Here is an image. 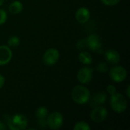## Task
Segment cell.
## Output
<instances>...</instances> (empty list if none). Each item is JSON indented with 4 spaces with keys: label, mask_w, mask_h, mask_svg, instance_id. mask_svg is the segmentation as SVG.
<instances>
[{
    "label": "cell",
    "mask_w": 130,
    "mask_h": 130,
    "mask_svg": "<svg viewBox=\"0 0 130 130\" xmlns=\"http://www.w3.org/2000/svg\"><path fill=\"white\" fill-rule=\"evenodd\" d=\"M90 11L85 7L79 8L75 13V18L80 24H85L90 19Z\"/></svg>",
    "instance_id": "obj_11"
},
{
    "label": "cell",
    "mask_w": 130,
    "mask_h": 130,
    "mask_svg": "<svg viewBox=\"0 0 130 130\" xmlns=\"http://www.w3.org/2000/svg\"><path fill=\"white\" fill-rule=\"evenodd\" d=\"M12 58V51L8 46H0V66L7 65Z\"/></svg>",
    "instance_id": "obj_10"
},
{
    "label": "cell",
    "mask_w": 130,
    "mask_h": 130,
    "mask_svg": "<svg viewBox=\"0 0 130 130\" xmlns=\"http://www.w3.org/2000/svg\"><path fill=\"white\" fill-rule=\"evenodd\" d=\"M108 66L106 62H101L100 64L98 65L97 66V70L98 72H101V73H104L106 72L107 70H108Z\"/></svg>",
    "instance_id": "obj_19"
},
{
    "label": "cell",
    "mask_w": 130,
    "mask_h": 130,
    "mask_svg": "<svg viewBox=\"0 0 130 130\" xmlns=\"http://www.w3.org/2000/svg\"><path fill=\"white\" fill-rule=\"evenodd\" d=\"M3 3H4V0H0V6L2 5Z\"/></svg>",
    "instance_id": "obj_27"
},
{
    "label": "cell",
    "mask_w": 130,
    "mask_h": 130,
    "mask_svg": "<svg viewBox=\"0 0 130 130\" xmlns=\"http://www.w3.org/2000/svg\"><path fill=\"white\" fill-rule=\"evenodd\" d=\"M101 1L102 2L103 4H104L105 5H107V6L116 5L120 2V0H101Z\"/></svg>",
    "instance_id": "obj_21"
},
{
    "label": "cell",
    "mask_w": 130,
    "mask_h": 130,
    "mask_svg": "<svg viewBox=\"0 0 130 130\" xmlns=\"http://www.w3.org/2000/svg\"><path fill=\"white\" fill-rule=\"evenodd\" d=\"M129 90H130V86L129 85L128 87H127V89H126V95H127V97L129 98H130V91H129Z\"/></svg>",
    "instance_id": "obj_26"
},
{
    "label": "cell",
    "mask_w": 130,
    "mask_h": 130,
    "mask_svg": "<svg viewBox=\"0 0 130 130\" xmlns=\"http://www.w3.org/2000/svg\"><path fill=\"white\" fill-rule=\"evenodd\" d=\"M107 93L110 95H112V94H115L117 92V89H116V88L113 85H109L107 86Z\"/></svg>",
    "instance_id": "obj_22"
},
{
    "label": "cell",
    "mask_w": 130,
    "mask_h": 130,
    "mask_svg": "<svg viewBox=\"0 0 130 130\" xmlns=\"http://www.w3.org/2000/svg\"><path fill=\"white\" fill-rule=\"evenodd\" d=\"M48 115H49V111L44 107H40L36 110V117H37V120L46 119Z\"/></svg>",
    "instance_id": "obj_16"
},
{
    "label": "cell",
    "mask_w": 130,
    "mask_h": 130,
    "mask_svg": "<svg viewBox=\"0 0 130 130\" xmlns=\"http://www.w3.org/2000/svg\"><path fill=\"white\" fill-rule=\"evenodd\" d=\"M23 9V5L20 1H14L11 2L8 7V11L11 14H18Z\"/></svg>",
    "instance_id": "obj_14"
},
{
    "label": "cell",
    "mask_w": 130,
    "mask_h": 130,
    "mask_svg": "<svg viewBox=\"0 0 130 130\" xmlns=\"http://www.w3.org/2000/svg\"><path fill=\"white\" fill-rule=\"evenodd\" d=\"M110 96L111 97L110 99V104L113 110L117 113H121L124 112L126 110L128 105L127 101L125 97L123 94L117 92Z\"/></svg>",
    "instance_id": "obj_3"
},
{
    "label": "cell",
    "mask_w": 130,
    "mask_h": 130,
    "mask_svg": "<svg viewBox=\"0 0 130 130\" xmlns=\"http://www.w3.org/2000/svg\"><path fill=\"white\" fill-rule=\"evenodd\" d=\"M20 38L18 36H12L8 40V46L16 47L20 44Z\"/></svg>",
    "instance_id": "obj_18"
},
{
    "label": "cell",
    "mask_w": 130,
    "mask_h": 130,
    "mask_svg": "<svg viewBox=\"0 0 130 130\" xmlns=\"http://www.w3.org/2000/svg\"><path fill=\"white\" fill-rule=\"evenodd\" d=\"M105 59L109 63L115 65L120 62V53L116 50L110 49L105 52Z\"/></svg>",
    "instance_id": "obj_13"
},
{
    "label": "cell",
    "mask_w": 130,
    "mask_h": 130,
    "mask_svg": "<svg viewBox=\"0 0 130 130\" xmlns=\"http://www.w3.org/2000/svg\"><path fill=\"white\" fill-rule=\"evenodd\" d=\"M6 123L8 128L11 130H24L27 126V119L23 114H15L11 117H8Z\"/></svg>",
    "instance_id": "obj_2"
},
{
    "label": "cell",
    "mask_w": 130,
    "mask_h": 130,
    "mask_svg": "<svg viewBox=\"0 0 130 130\" xmlns=\"http://www.w3.org/2000/svg\"><path fill=\"white\" fill-rule=\"evenodd\" d=\"M91 98L89 90L82 85L75 86L72 91V98L78 104H85L88 103Z\"/></svg>",
    "instance_id": "obj_1"
},
{
    "label": "cell",
    "mask_w": 130,
    "mask_h": 130,
    "mask_svg": "<svg viewBox=\"0 0 130 130\" xmlns=\"http://www.w3.org/2000/svg\"><path fill=\"white\" fill-rule=\"evenodd\" d=\"M73 129L74 130H91V126L88 123L84 121H80L75 125Z\"/></svg>",
    "instance_id": "obj_17"
},
{
    "label": "cell",
    "mask_w": 130,
    "mask_h": 130,
    "mask_svg": "<svg viewBox=\"0 0 130 130\" xmlns=\"http://www.w3.org/2000/svg\"><path fill=\"white\" fill-rule=\"evenodd\" d=\"M5 79L4 76H3V75H2L0 74V89L4 86V85H5Z\"/></svg>",
    "instance_id": "obj_24"
},
{
    "label": "cell",
    "mask_w": 130,
    "mask_h": 130,
    "mask_svg": "<svg viewBox=\"0 0 130 130\" xmlns=\"http://www.w3.org/2000/svg\"><path fill=\"white\" fill-rule=\"evenodd\" d=\"M6 129V126L5 124L4 123H2V121H0V130H5Z\"/></svg>",
    "instance_id": "obj_25"
},
{
    "label": "cell",
    "mask_w": 130,
    "mask_h": 130,
    "mask_svg": "<svg viewBox=\"0 0 130 130\" xmlns=\"http://www.w3.org/2000/svg\"><path fill=\"white\" fill-rule=\"evenodd\" d=\"M108 115L107 110L101 106L94 107L91 112V118L95 123H100L106 120Z\"/></svg>",
    "instance_id": "obj_8"
},
{
    "label": "cell",
    "mask_w": 130,
    "mask_h": 130,
    "mask_svg": "<svg viewBox=\"0 0 130 130\" xmlns=\"http://www.w3.org/2000/svg\"><path fill=\"white\" fill-rule=\"evenodd\" d=\"M109 75L110 79L113 82L120 83L126 78L127 72L124 67L121 66H116L110 69Z\"/></svg>",
    "instance_id": "obj_5"
},
{
    "label": "cell",
    "mask_w": 130,
    "mask_h": 130,
    "mask_svg": "<svg viewBox=\"0 0 130 130\" xmlns=\"http://www.w3.org/2000/svg\"><path fill=\"white\" fill-rule=\"evenodd\" d=\"M59 56L60 54L57 49L50 48L45 51L43 56V61L47 66H53L57 63Z\"/></svg>",
    "instance_id": "obj_7"
},
{
    "label": "cell",
    "mask_w": 130,
    "mask_h": 130,
    "mask_svg": "<svg viewBox=\"0 0 130 130\" xmlns=\"http://www.w3.org/2000/svg\"><path fill=\"white\" fill-rule=\"evenodd\" d=\"M87 46L94 52H101L102 51V41L101 37L96 34H90L85 39Z\"/></svg>",
    "instance_id": "obj_6"
},
{
    "label": "cell",
    "mask_w": 130,
    "mask_h": 130,
    "mask_svg": "<svg viewBox=\"0 0 130 130\" xmlns=\"http://www.w3.org/2000/svg\"><path fill=\"white\" fill-rule=\"evenodd\" d=\"M107 94L105 92H98L96 93L91 98H90V104H91V106L94 107H97V106H100L101 104H104L106 101H107Z\"/></svg>",
    "instance_id": "obj_12"
},
{
    "label": "cell",
    "mask_w": 130,
    "mask_h": 130,
    "mask_svg": "<svg viewBox=\"0 0 130 130\" xmlns=\"http://www.w3.org/2000/svg\"><path fill=\"white\" fill-rule=\"evenodd\" d=\"M6 20H7V12L5 10L0 8V25L5 24Z\"/></svg>",
    "instance_id": "obj_20"
},
{
    "label": "cell",
    "mask_w": 130,
    "mask_h": 130,
    "mask_svg": "<svg viewBox=\"0 0 130 130\" xmlns=\"http://www.w3.org/2000/svg\"><path fill=\"white\" fill-rule=\"evenodd\" d=\"M77 78L82 84L89 83L93 78V69L90 67L82 68L78 72Z\"/></svg>",
    "instance_id": "obj_9"
},
{
    "label": "cell",
    "mask_w": 130,
    "mask_h": 130,
    "mask_svg": "<svg viewBox=\"0 0 130 130\" xmlns=\"http://www.w3.org/2000/svg\"><path fill=\"white\" fill-rule=\"evenodd\" d=\"M47 127L51 129H59L63 124V116L61 113L54 111L46 117Z\"/></svg>",
    "instance_id": "obj_4"
},
{
    "label": "cell",
    "mask_w": 130,
    "mask_h": 130,
    "mask_svg": "<svg viewBox=\"0 0 130 130\" xmlns=\"http://www.w3.org/2000/svg\"><path fill=\"white\" fill-rule=\"evenodd\" d=\"M78 59L84 65H91L93 61L92 56L86 51H82L79 53Z\"/></svg>",
    "instance_id": "obj_15"
},
{
    "label": "cell",
    "mask_w": 130,
    "mask_h": 130,
    "mask_svg": "<svg viewBox=\"0 0 130 130\" xmlns=\"http://www.w3.org/2000/svg\"><path fill=\"white\" fill-rule=\"evenodd\" d=\"M38 123L42 128H46L47 127V123H46V119L43 120H38Z\"/></svg>",
    "instance_id": "obj_23"
}]
</instances>
